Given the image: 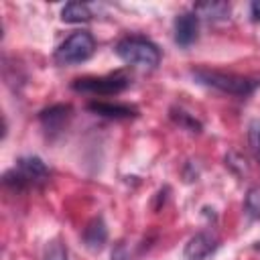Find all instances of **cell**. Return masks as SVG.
Returning <instances> with one entry per match:
<instances>
[{
    "instance_id": "1",
    "label": "cell",
    "mask_w": 260,
    "mask_h": 260,
    "mask_svg": "<svg viewBox=\"0 0 260 260\" xmlns=\"http://www.w3.org/2000/svg\"><path fill=\"white\" fill-rule=\"evenodd\" d=\"M191 75L201 85L213 87V89L230 93V95H240V98H246L260 87V77H250V75H240V73H228V71L199 67V69H193Z\"/></svg>"
},
{
    "instance_id": "2",
    "label": "cell",
    "mask_w": 260,
    "mask_h": 260,
    "mask_svg": "<svg viewBox=\"0 0 260 260\" xmlns=\"http://www.w3.org/2000/svg\"><path fill=\"white\" fill-rule=\"evenodd\" d=\"M116 55L132 67H142V69H154L160 63V49L146 37L132 35L124 37L116 43Z\"/></svg>"
},
{
    "instance_id": "3",
    "label": "cell",
    "mask_w": 260,
    "mask_h": 260,
    "mask_svg": "<svg viewBox=\"0 0 260 260\" xmlns=\"http://www.w3.org/2000/svg\"><path fill=\"white\" fill-rule=\"evenodd\" d=\"M49 181V169L39 156H20L16 167L6 171L2 183L14 191H24L28 187H37Z\"/></svg>"
},
{
    "instance_id": "4",
    "label": "cell",
    "mask_w": 260,
    "mask_h": 260,
    "mask_svg": "<svg viewBox=\"0 0 260 260\" xmlns=\"http://www.w3.org/2000/svg\"><path fill=\"white\" fill-rule=\"evenodd\" d=\"M95 51V39L89 30H75L55 51L57 65H79L87 61Z\"/></svg>"
},
{
    "instance_id": "5",
    "label": "cell",
    "mask_w": 260,
    "mask_h": 260,
    "mask_svg": "<svg viewBox=\"0 0 260 260\" xmlns=\"http://www.w3.org/2000/svg\"><path fill=\"white\" fill-rule=\"evenodd\" d=\"M128 85H130V77L122 71L100 75V77H79L71 83L75 91L91 93V95H114V93L124 91Z\"/></svg>"
},
{
    "instance_id": "6",
    "label": "cell",
    "mask_w": 260,
    "mask_h": 260,
    "mask_svg": "<svg viewBox=\"0 0 260 260\" xmlns=\"http://www.w3.org/2000/svg\"><path fill=\"white\" fill-rule=\"evenodd\" d=\"M219 246V238L211 230L197 232L185 246V258L187 260H205L211 256Z\"/></svg>"
},
{
    "instance_id": "7",
    "label": "cell",
    "mask_w": 260,
    "mask_h": 260,
    "mask_svg": "<svg viewBox=\"0 0 260 260\" xmlns=\"http://www.w3.org/2000/svg\"><path fill=\"white\" fill-rule=\"evenodd\" d=\"M173 28H175V43L179 47H191L199 37V16L195 12H181L177 14Z\"/></svg>"
},
{
    "instance_id": "8",
    "label": "cell",
    "mask_w": 260,
    "mask_h": 260,
    "mask_svg": "<svg viewBox=\"0 0 260 260\" xmlns=\"http://www.w3.org/2000/svg\"><path fill=\"white\" fill-rule=\"evenodd\" d=\"M71 118V106L69 104H55V106H49L45 108L41 114H39V120L43 124V128L49 132V134H57L65 128V124L69 122Z\"/></svg>"
},
{
    "instance_id": "9",
    "label": "cell",
    "mask_w": 260,
    "mask_h": 260,
    "mask_svg": "<svg viewBox=\"0 0 260 260\" xmlns=\"http://www.w3.org/2000/svg\"><path fill=\"white\" fill-rule=\"evenodd\" d=\"M81 240H83V244H85L87 250H91V252L102 250L104 244L108 242V228H106L104 219H102V217L89 219V223L83 228Z\"/></svg>"
},
{
    "instance_id": "10",
    "label": "cell",
    "mask_w": 260,
    "mask_h": 260,
    "mask_svg": "<svg viewBox=\"0 0 260 260\" xmlns=\"http://www.w3.org/2000/svg\"><path fill=\"white\" fill-rule=\"evenodd\" d=\"M87 110L104 116V118H112V120H126V118H134L138 112L132 106L126 104H112V102H89Z\"/></svg>"
},
{
    "instance_id": "11",
    "label": "cell",
    "mask_w": 260,
    "mask_h": 260,
    "mask_svg": "<svg viewBox=\"0 0 260 260\" xmlns=\"http://www.w3.org/2000/svg\"><path fill=\"white\" fill-rule=\"evenodd\" d=\"M193 12L201 18H211V20H219V18H228L230 14V4L228 2H199L195 4Z\"/></svg>"
},
{
    "instance_id": "12",
    "label": "cell",
    "mask_w": 260,
    "mask_h": 260,
    "mask_svg": "<svg viewBox=\"0 0 260 260\" xmlns=\"http://www.w3.org/2000/svg\"><path fill=\"white\" fill-rule=\"evenodd\" d=\"M61 18L65 22H87L91 20V10L83 2H67L61 10Z\"/></svg>"
},
{
    "instance_id": "13",
    "label": "cell",
    "mask_w": 260,
    "mask_h": 260,
    "mask_svg": "<svg viewBox=\"0 0 260 260\" xmlns=\"http://www.w3.org/2000/svg\"><path fill=\"white\" fill-rule=\"evenodd\" d=\"M171 120L177 124V126H181V128H185V130H189V132H201V122L197 120V118H193L189 112H185V110H181V108H171Z\"/></svg>"
},
{
    "instance_id": "14",
    "label": "cell",
    "mask_w": 260,
    "mask_h": 260,
    "mask_svg": "<svg viewBox=\"0 0 260 260\" xmlns=\"http://www.w3.org/2000/svg\"><path fill=\"white\" fill-rule=\"evenodd\" d=\"M244 209L250 219H260V185H254L246 191Z\"/></svg>"
},
{
    "instance_id": "15",
    "label": "cell",
    "mask_w": 260,
    "mask_h": 260,
    "mask_svg": "<svg viewBox=\"0 0 260 260\" xmlns=\"http://www.w3.org/2000/svg\"><path fill=\"white\" fill-rule=\"evenodd\" d=\"M43 260H69V254H67V246L55 238L51 240L47 246H45V254H43Z\"/></svg>"
},
{
    "instance_id": "16",
    "label": "cell",
    "mask_w": 260,
    "mask_h": 260,
    "mask_svg": "<svg viewBox=\"0 0 260 260\" xmlns=\"http://www.w3.org/2000/svg\"><path fill=\"white\" fill-rule=\"evenodd\" d=\"M248 138H250V146H252V150H254L256 158L260 160V118L250 122V128H248Z\"/></svg>"
},
{
    "instance_id": "17",
    "label": "cell",
    "mask_w": 260,
    "mask_h": 260,
    "mask_svg": "<svg viewBox=\"0 0 260 260\" xmlns=\"http://www.w3.org/2000/svg\"><path fill=\"white\" fill-rule=\"evenodd\" d=\"M225 165H228L230 169H234V171H236V167H238V175H244V173L248 171V167H246V158H242V156L236 154V152H230V154L225 156Z\"/></svg>"
},
{
    "instance_id": "18",
    "label": "cell",
    "mask_w": 260,
    "mask_h": 260,
    "mask_svg": "<svg viewBox=\"0 0 260 260\" xmlns=\"http://www.w3.org/2000/svg\"><path fill=\"white\" fill-rule=\"evenodd\" d=\"M250 10H252V16H254L256 20H260V0L252 2V4H250Z\"/></svg>"
}]
</instances>
